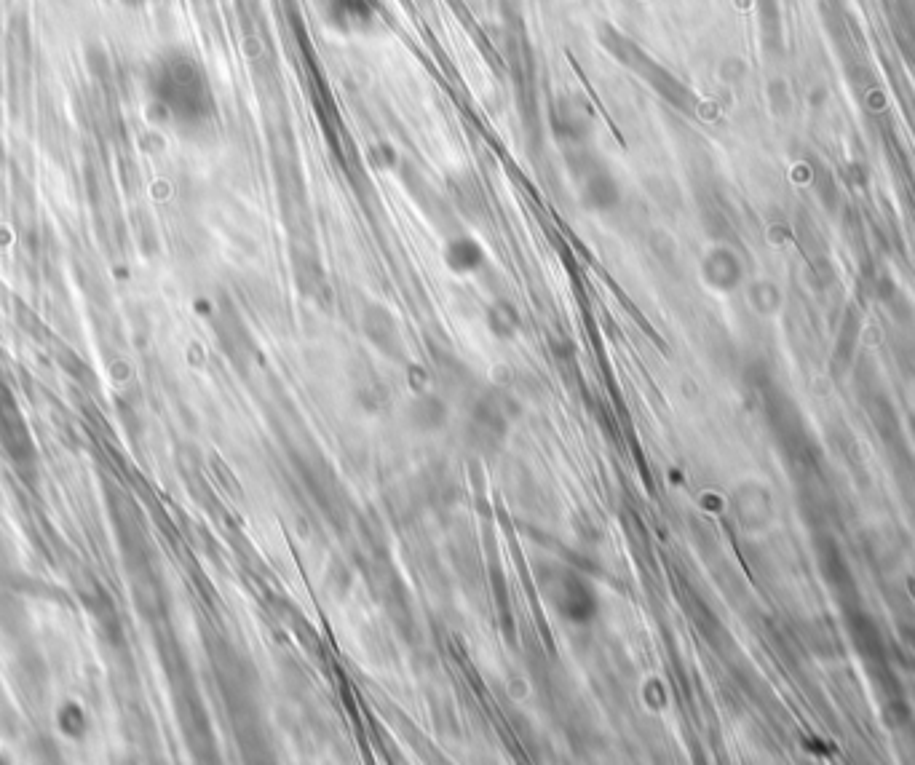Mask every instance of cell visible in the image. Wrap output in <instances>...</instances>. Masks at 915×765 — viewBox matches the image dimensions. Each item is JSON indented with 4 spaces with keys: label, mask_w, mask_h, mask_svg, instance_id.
<instances>
[{
    "label": "cell",
    "mask_w": 915,
    "mask_h": 765,
    "mask_svg": "<svg viewBox=\"0 0 915 765\" xmlns=\"http://www.w3.org/2000/svg\"><path fill=\"white\" fill-rule=\"evenodd\" d=\"M327 19L340 30H362L372 22V0H327Z\"/></svg>",
    "instance_id": "cell-1"
}]
</instances>
